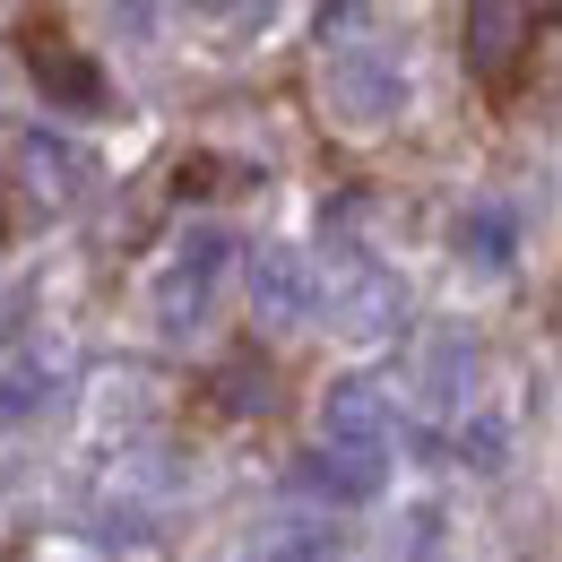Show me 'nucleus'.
Instances as JSON below:
<instances>
[{"instance_id": "obj_5", "label": "nucleus", "mask_w": 562, "mask_h": 562, "mask_svg": "<svg viewBox=\"0 0 562 562\" xmlns=\"http://www.w3.org/2000/svg\"><path fill=\"white\" fill-rule=\"evenodd\" d=\"M251 312L278 321V329H294V321L321 312V278H312V260H303L294 243H260V251H251Z\"/></svg>"}, {"instance_id": "obj_4", "label": "nucleus", "mask_w": 562, "mask_h": 562, "mask_svg": "<svg viewBox=\"0 0 562 562\" xmlns=\"http://www.w3.org/2000/svg\"><path fill=\"white\" fill-rule=\"evenodd\" d=\"M390 390L381 381H329L321 398V450H355V459H390Z\"/></svg>"}, {"instance_id": "obj_6", "label": "nucleus", "mask_w": 562, "mask_h": 562, "mask_svg": "<svg viewBox=\"0 0 562 562\" xmlns=\"http://www.w3.org/2000/svg\"><path fill=\"white\" fill-rule=\"evenodd\" d=\"M26 70L44 78V95H53V104H70V113H95V104H104L95 61H78L61 26H35V35H26Z\"/></svg>"}, {"instance_id": "obj_12", "label": "nucleus", "mask_w": 562, "mask_h": 562, "mask_svg": "<svg viewBox=\"0 0 562 562\" xmlns=\"http://www.w3.org/2000/svg\"><path fill=\"white\" fill-rule=\"evenodd\" d=\"M225 407H243V416L269 407V372L260 363H225Z\"/></svg>"}, {"instance_id": "obj_2", "label": "nucleus", "mask_w": 562, "mask_h": 562, "mask_svg": "<svg viewBox=\"0 0 562 562\" xmlns=\"http://www.w3.org/2000/svg\"><path fill=\"white\" fill-rule=\"evenodd\" d=\"M225 260H234V234H225V225H191V234L165 251V269L147 285V312H156L165 338H191V329L209 321V294H216V278H225Z\"/></svg>"}, {"instance_id": "obj_7", "label": "nucleus", "mask_w": 562, "mask_h": 562, "mask_svg": "<svg viewBox=\"0 0 562 562\" xmlns=\"http://www.w3.org/2000/svg\"><path fill=\"white\" fill-rule=\"evenodd\" d=\"M61 372H70V355L53 347V338H35V347H18L0 363V424H26L53 407V390H61Z\"/></svg>"}, {"instance_id": "obj_11", "label": "nucleus", "mask_w": 562, "mask_h": 562, "mask_svg": "<svg viewBox=\"0 0 562 562\" xmlns=\"http://www.w3.org/2000/svg\"><path fill=\"white\" fill-rule=\"evenodd\" d=\"M269 562H338V528L329 519H278L269 528Z\"/></svg>"}, {"instance_id": "obj_9", "label": "nucleus", "mask_w": 562, "mask_h": 562, "mask_svg": "<svg viewBox=\"0 0 562 562\" xmlns=\"http://www.w3.org/2000/svg\"><path fill=\"white\" fill-rule=\"evenodd\" d=\"M519 35H528V9L476 0V9H468V70H476V78H510V61H519Z\"/></svg>"}, {"instance_id": "obj_1", "label": "nucleus", "mask_w": 562, "mask_h": 562, "mask_svg": "<svg viewBox=\"0 0 562 562\" xmlns=\"http://www.w3.org/2000/svg\"><path fill=\"white\" fill-rule=\"evenodd\" d=\"M363 26H372L363 9L321 18V104L355 139H372V131H390L407 113V61H398V44H381Z\"/></svg>"}, {"instance_id": "obj_3", "label": "nucleus", "mask_w": 562, "mask_h": 562, "mask_svg": "<svg viewBox=\"0 0 562 562\" xmlns=\"http://www.w3.org/2000/svg\"><path fill=\"white\" fill-rule=\"evenodd\" d=\"M321 303H329V329L338 338H390L398 312H407V285L390 278V269H372L363 251H347L329 269V285H321Z\"/></svg>"}, {"instance_id": "obj_10", "label": "nucleus", "mask_w": 562, "mask_h": 562, "mask_svg": "<svg viewBox=\"0 0 562 562\" xmlns=\"http://www.w3.org/2000/svg\"><path fill=\"white\" fill-rule=\"evenodd\" d=\"M510 251H519V216L502 209V200H476V209L459 216V260H468V269L502 278V269H510Z\"/></svg>"}, {"instance_id": "obj_8", "label": "nucleus", "mask_w": 562, "mask_h": 562, "mask_svg": "<svg viewBox=\"0 0 562 562\" xmlns=\"http://www.w3.org/2000/svg\"><path fill=\"white\" fill-rule=\"evenodd\" d=\"M294 485L321 493V502H372V493L390 485V459H355V450H312L303 468H294Z\"/></svg>"}]
</instances>
